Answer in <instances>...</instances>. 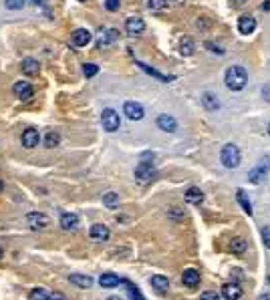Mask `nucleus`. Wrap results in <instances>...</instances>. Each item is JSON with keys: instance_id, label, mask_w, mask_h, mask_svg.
<instances>
[{"instance_id": "nucleus-1", "label": "nucleus", "mask_w": 270, "mask_h": 300, "mask_svg": "<svg viewBox=\"0 0 270 300\" xmlns=\"http://www.w3.org/2000/svg\"><path fill=\"white\" fill-rule=\"evenodd\" d=\"M246 81H248V75L242 67H230V69L226 71V87L228 89H232V91L244 89Z\"/></svg>"}, {"instance_id": "nucleus-2", "label": "nucleus", "mask_w": 270, "mask_h": 300, "mask_svg": "<svg viewBox=\"0 0 270 300\" xmlns=\"http://www.w3.org/2000/svg\"><path fill=\"white\" fill-rule=\"evenodd\" d=\"M222 163H224V167L228 169H236L240 166V149L232 143H228L224 145L222 149Z\"/></svg>"}, {"instance_id": "nucleus-3", "label": "nucleus", "mask_w": 270, "mask_h": 300, "mask_svg": "<svg viewBox=\"0 0 270 300\" xmlns=\"http://www.w3.org/2000/svg\"><path fill=\"white\" fill-rule=\"evenodd\" d=\"M101 123H103V129H105V131H117L119 125H121L119 113L115 111V109H103V113H101Z\"/></svg>"}, {"instance_id": "nucleus-4", "label": "nucleus", "mask_w": 270, "mask_h": 300, "mask_svg": "<svg viewBox=\"0 0 270 300\" xmlns=\"http://www.w3.org/2000/svg\"><path fill=\"white\" fill-rule=\"evenodd\" d=\"M135 177H137V182H139L141 185L150 183L153 177H155V169H153V166H152V161H141L139 166H137V169H135Z\"/></svg>"}, {"instance_id": "nucleus-5", "label": "nucleus", "mask_w": 270, "mask_h": 300, "mask_svg": "<svg viewBox=\"0 0 270 300\" xmlns=\"http://www.w3.org/2000/svg\"><path fill=\"white\" fill-rule=\"evenodd\" d=\"M123 113L131 121H139V119H143V107L139 103H135V101H127L123 105Z\"/></svg>"}, {"instance_id": "nucleus-6", "label": "nucleus", "mask_w": 270, "mask_h": 300, "mask_svg": "<svg viewBox=\"0 0 270 300\" xmlns=\"http://www.w3.org/2000/svg\"><path fill=\"white\" fill-rule=\"evenodd\" d=\"M26 222L31 224L33 230H43V228L49 226V217L45 214H40V212H33V214L26 216Z\"/></svg>"}, {"instance_id": "nucleus-7", "label": "nucleus", "mask_w": 270, "mask_h": 300, "mask_svg": "<svg viewBox=\"0 0 270 300\" xmlns=\"http://www.w3.org/2000/svg\"><path fill=\"white\" fill-rule=\"evenodd\" d=\"M264 163H260V166L258 167H256L254 171H250V182L252 183H260L262 180H264V177H266V173H268V169H270V159L266 157V159H262Z\"/></svg>"}, {"instance_id": "nucleus-8", "label": "nucleus", "mask_w": 270, "mask_h": 300, "mask_svg": "<svg viewBox=\"0 0 270 300\" xmlns=\"http://www.w3.org/2000/svg\"><path fill=\"white\" fill-rule=\"evenodd\" d=\"M38 131L34 129V127H29V129H24L22 131V137H20V141H22V145L26 147V149H33L34 145H38Z\"/></svg>"}, {"instance_id": "nucleus-9", "label": "nucleus", "mask_w": 270, "mask_h": 300, "mask_svg": "<svg viewBox=\"0 0 270 300\" xmlns=\"http://www.w3.org/2000/svg\"><path fill=\"white\" fill-rule=\"evenodd\" d=\"M15 93L22 101H29L33 97V85L29 81H18V83H15Z\"/></svg>"}, {"instance_id": "nucleus-10", "label": "nucleus", "mask_w": 270, "mask_h": 300, "mask_svg": "<svg viewBox=\"0 0 270 300\" xmlns=\"http://www.w3.org/2000/svg\"><path fill=\"white\" fill-rule=\"evenodd\" d=\"M125 29H127V33L129 34H141L143 31H145V22H143V18H139V17H131V18H127V22H125Z\"/></svg>"}, {"instance_id": "nucleus-11", "label": "nucleus", "mask_w": 270, "mask_h": 300, "mask_svg": "<svg viewBox=\"0 0 270 300\" xmlns=\"http://www.w3.org/2000/svg\"><path fill=\"white\" fill-rule=\"evenodd\" d=\"M89 236L97 242H105V240H109V228L103 226V224H95V226H91Z\"/></svg>"}, {"instance_id": "nucleus-12", "label": "nucleus", "mask_w": 270, "mask_h": 300, "mask_svg": "<svg viewBox=\"0 0 270 300\" xmlns=\"http://www.w3.org/2000/svg\"><path fill=\"white\" fill-rule=\"evenodd\" d=\"M222 296L226 300H238L242 296V288L236 282H228V284H224V288H222Z\"/></svg>"}, {"instance_id": "nucleus-13", "label": "nucleus", "mask_w": 270, "mask_h": 300, "mask_svg": "<svg viewBox=\"0 0 270 300\" xmlns=\"http://www.w3.org/2000/svg\"><path fill=\"white\" fill-rule=\"evenodd\" d=\"M157 127L161 131H166V133H173L175 129H178V123H175V119L171 115H159L157 117Z\"/></svg>"}, {"instance_id": "nucleus-14", "label": "nucleus", "mask_w": 270, "mask_h": 300, "mask_svg": "<svg viewBox=\"0 0 270 300\" xmlns=\"http://www.w3.org/2000/svg\"><path fill=\"white\" fill-rule=\"evenodd\" d=\"M91 43V33L87 29H77L73 31V45L75 47H87Z\"/></svg>"}, {"instance_id": "nucleus-15", "label": "nucleus", "mask_w": 270, "mask_h": 300, "mask_svg": "<svg viewBox=\"0 0 270 300\" xmlns=\"http://www.w3.org/2000/svg\"><path fill=\"white\" fill-rule=\"evenodd\" d=\"M117 38H119V33H117L115 29H107V31L101 33V36H99V40H97V47L103 49V47H107V45L115 43Z\"/></svg>"}, {"instance_id": "nucleus-16", "label": "nucleus", "mask_w": 270, "mask_h": 300, "mask_svg": "<svg viewBox=\"0 0 270 300\" xmlns=\"http://www.w3.org/2000/svg\"><path fill=\"white\" fill-rule=\"evenodd\" d=\"M182 282L184 286H187V288H196V286L200 284V274L196 270H184V274H182Z\"/></svg>"}, {"instance_id": "nucleus-17", "label": "nucleus", "mask_w": 270, "mask_h": 300, "mask_svg": "<svg viewBox=\"0 0 270 300\" xmlns=\"http://www.w3.org/2000/svg\"><path fill=\"white\" fill-rule=\"evenodd\" d=\"M254 29H256V20L252 17H240V20H238V31L242 34H250V33H254Z\"/></svg>"}, {"instance_id": "nucleus-18", "label": "nucleus", "mask_w": 270, "mask_h": 300, "mask_svg": "<svg viewBox=\"0 0 270 300\" xmlns=\"http://www.w3.org/2000/svg\"><path fill=\"white\" fill-rule=\"evenodd\" d=\"M184 198L187 203H194V206H200V203L204 201V194H202V189H198V187H190Z\"/></svg>"}, {"instance_id": "nucleus-19", "label": "nucleus", "mask_w": 270, "mask_h": 300, "mask_svg": "<svg viewBox=\"0 0 270 300\" xmlns=\"http://www.w3.org/2000/svg\"><path fill=\"white\" fill-rule=\"evenodd\" d=\"M38 71H40V67H38V63H36L34 59H24V61H22V73H24V75L36 77Z\"/></svg>"}, {"instance_id": "nucleus-20", "label": "nucleus", "mask_w": 270, "mask_h": 300, "mask_svg": "<svg viewBox=\"0 0 270 300\" xmlns=\"http://www.w3.org/2000/svg\"><path fill=\"white\" fill-rule=\"evenodd\" d=\"M61 226H63V230H75L79 226L77 214H63L61 216Z\"/></svg>"}, {"instance_id": "nucleus-21", "label": "nucleus", "mask_w": 270, "mask_h": 300, "mask_svg": "<svg viewBox=\"0 0 270 300\" xmlns=\"http://www.w3.org/2000/svg\"><path fill=\"white\" fill-rule=\"evenodd\" d=\"M99 284L103 286V288H115V286L121 284V278L117 274H101Z\"/></svg>"}, {"instance_id": "nucleus-22", "label": "nucleus", "mask_w": 270, "mask_h": 300, "mask_svg": "<svg viewBox=\"0 0 270 300\" xmlns=\"http://www.w3.org/2000/svg\"><path fill=\"white\" fill-rule=\"evenodd\" d=\"M152 286L157 290V292H166L168 288H169V282H168V278L166 276H152Z\"/></svg>"}, {"instance_id": "nucleus-23", "label": "nucleus", "mask_w": 270, "mask_h": 300, "mask_svg": "<svg viewBox=\"0 0 270 300\" xmlns=\"http://www.w3.org/2000/svg\"><path fill=\"white\" fill-rule=\"evenodd\" d=\"M75 286H81V288H89V286L93 284V278L91 276H83V274H71L69 278Z\"/></svg>"}, {"instance_id": "nucleus-24", "label": "nucleus", "mask_w": 270, "mask_h": 300, "mask_svg": "<svg viewBox=\"0 0 270 300\" xmlns=\"http://www.w3.org/2000/svg\"><path fill=\"white\" fill-rule=\"evenodd\" d=\"M180 52L184 54V57H190V54H194V40L190 36H184L182 43H180Z\"/></svg>"}, {"instance_id": "nucleus-25", "label": "nucleus", "mask_w": 270, "mask_h": 300, "mask_svg": "<svg viewBox=\"0 0 270 300\" xmlns=\"http://www.w3.org/2000/svg\"><path fill=\"white\" fill-rule=\"evenodd\" d=\"M202 103H204V107L210 109V111H214V109H218V107H220V101L216 99L212 93H204V97H202Z\"/></svg>"}, {"instance_id": "nucleus-26", "label": "nucleus", "mask_w": 270, "mask_h": 300, "mask_svg": "<svg viewBox=\"0 0 270 300\" xmlns=\"http://www.w3.org/2000/svg\"><path fill=\"white\" fill-rule=\"evenodd\" d=\"M121 282H123V284L127 286V294H129V298H131V300H145V298L141 296V292H139L137 286H133L129 280H121Z\"/></svg>"}, {"instance_id": "nucleus-27", "label": "nucleus", "mask_w": 270, "mask_h": 300, "mask_svg": "<svg viewBox=\"0 0 270 300\" xmlns=\"http://www.w3.org/2000/svg\"><path fill=\"white\" fill-rule=\"evenodd\" d=\"M137 65L141 67V69H143L145 73H150L152 77L159 79V81H161V83H169V81H171V77H166V75H161V73H157L155 69H152V67H147V65H143V63H137Z\"/></svg>"}, {"instance_id": "nucleus-28", "label": "nucleus", "mask_w": 270, "mask_h": 300, "mask_svg": "<svg viewBox=\"0 0 270 300\" xmlns=\"http://www.w3.org/2000/svg\"><path fill=\"white\" fill-rule=\"evenodd\" d=\"M103 203H105L107 208H111V210H113V208H117V206H119V196H117L115 192L105 194V196H103Z\"/></svg>"}, {"instance_id": "nucleus-29", "label": "nucleus", "mask_w": 270, "mask_h": 300, "mask_svg": "<svg viewBox=\"0 0 270 300\" xmlns=\"http://www.w3.org/2000/svg\"><path fill=\"white\" fill-rule=\"evenodd\" d=\"M236 196H238V201H240V206L244 208V212H246L248 216H250V214H252V206H250V200L246 198V194L242 192V189H238V192H236Z\"/></svg>"}, {"instance_id": "nucleus-30", "label": "nucleus", "mask_w": 270, "mask_h": 300, "mask_svg": "<svg viewBox=\"0 0 270 300\" xmlns=\"http://www.w3.org/2000/svg\"><path fill=\"white\" fill-rule=\"evenodd\" d=\"M230 250L234 252V254H242L246 250V240H242V238H234L232 242H230Z\"/></svg>"}, {"instance_id": "nucleus-31", "label": "nucleus", "mask_w": 270, "mask_h": 300, "mask_svg": "<svg viewBox=\"0 0 270 300\" xmlns=\"http://www.w3.org/2000/svg\"><path fill=\"white\" fill-rule=\"evenodd\" d=\"M61 143V137H59V133H47V137H45V145L47 147H57Z\"/></svg>"}, {"instance_id": "nucleus-32", "label": "nucleus", "mask_w": 270, "mask_h": 300, "mask_svg": "<svg viewBox=\"0 0 270 300\" xmlns=\"http://www.w3.org/2000/svg\"><path fill=\"white\" fill-rule=\"evenodd\" d=\"M168 0H147V8L150 10H164Z\"/></svg>"}, {"instance_id": "nucleus-33", "label": "nucleus", "mask_w": 270, "mask_h": 300, "mask_svg": "<svg viewBox=\"0 0 270 300\" xmlns=\"http://www.w3.org/2000/svg\"><path fill=\"white\" fill-rule=\"evenodd\" d=\"M29 298H31V300H47V298H49V292H47L45 288H34V290L31 292Z\"/></svg>"}, {"instance_id": "nucleus-34", "label": "nucleus", "mask_w": 270, "mask_h": 300, "mask_svg": "<svg viewBox=\"0 0 270 300\" xmlns=\"http://www.w3.org/2000/svg\"><path fill=\"white\" fill-rule=\"evenodd\" d=\"M4 6L8 10H20L24 6V0H4Z\"/></svg>"}, {"instance_id": "nucleus-35", "label": "nucleus", "mask_w": 270, "mask_h": 300, "mask_svg": "<svg viewBox=\"0 0 270 300\" xmlns=\"http://www.w3.org/2000/svg\"><path fill=\"white\" fill-rule=\"evenodd\" d=\"M97 65H93V63H85L83 65V73H85V77H93V75H97Z\"/></svg>"}, {"instance_id": "nucleus-36", "label": "nucleus", "mask_w": 270, "mask_h": 300, "mask_svg": "<svg viewBox=\"0 0 270 300\" xmlns=\"http://www.w3.org/2000/svg\"><path fill=\"white\" fill-rule=\"evenodd\" d=\"M105 6H107V10L115 12V10H119V0H105Z\"/></svg>"}, {"instance_id": "nucleus-37", "label": "nucleus", "mask_w": 270, "mask_h": 300, "mask_svg": "<svg viewBox=\"0 0 270 300\" xmlns=\"http://www.w3.org/2000/svg\"><path fill=\"white\" fill-rule=\"evenodd\" d=\"M262 240H264V244H266V248H270V228H268V226L262 228Z\"/></svg>"}, {"instance_id": "nucleus-38", "label": "nucleus", "mask_w": 270, "mask_h": 300, "mask_svg": "<svg viewBox=\"0 0 270 300\" xmlns=\"http://www.w3.org/2000/svg\"><path fill=\"white\" fill-rule=\"evenodd\" d=\"M47 300H65V296L61 292H49V298Z\"/></svg>"}, {"instance_id": "nucleus-39", "label": "nucleus", "mask_w": 270, "mask_h": 300, "mask_svg": "<svg viewBox=\"0 0 270 300\" xmlns=\"http://www.w3.org/2000/svg\"><path fill=\"white\" fill-rule=\"evenodd\" d=\"M202 300H218V296H216V292H204Z\"/></svg>"}, {"instance_id": "nucleus-40", "label": "nucleus", "mask_w": 270, "mask_h": 300, "mask_svg": "<svg viewBox=\"0 0 270 300\" xmlns=\"http://www.w3.org/2000/svg\"><path fill=\"white\" fill-rule=\"evenodd\" d=\"M262 95H264L266 101H270V87H264V89H262Z\"/></svg>"}, {"instance_id": "nucleus-41", "label": "nucleus", "mask_w": 270, "mask_h": 300, "mask_svg": "<svg viewBox=\"0 0 270 300\" xmlns=\"http://www.w3.org/2000/svg\"><path fill=\"white\" fill-rule=\"evenodd\" d=\"M234 4H236V6H240V4H244V0H234Z\"/></svg>"}, {"instance_id": "nucleus-42", "label": "nucleus", "mask_w": 270, "mask_h": 300, "mask_svg": "<svg viewBox=\"0 0 270 300\" xmlns=\"http://www.w3.org/2000/svg\"><path fill=\"white\" fill-rule=\"evenodd\" d=\"M107 300H123V298H119V296H109Z\"/></svg>"}, {"instance_id": "nucleus-43", "label": "nucleus", "mask_w": 270, "mask_h": 300, "mask_svg": "<svg viewBox=\"0 0 270 300\" xmlns=\"http://www.w3.org/2000/svg\"><path fill=\"white\" fill-rule=\"evenodd\" d=\"M2 187H4V185H2V182H0V192H2Z\"/></svg>"}, {"instance_id": "nucleus-44", "label": "nucleus", "mask_w": 270, "mask_h": 300, "mask_svg": "<svg viewBox=\"0 0 270 300\" xmlns=\"http://www.w3.org/2000/svg\"><path fill=\"white\" fill-rule=\"evenodd\" d=\"M173 2H184V0H173Z\"/></svg>"}, {"instance_id": "nucleus-45", "label": "nucleus", "mask_w": 270, "mask_h": 300, "mask_svg": "<svg viewBox=\"0 0 270 300\" xmlns=\"http://www.w3.org/2000/svg\"><path fill=\"white\" fill-rule=\"evenodd\" d=\"M0 258H2V248H0Z\"/></svg>"}, {"instance_id": "nucleus-46", "label": "nucleus", "mask_w": 270, "mask_h": 300, "mask_svg": "<svg viewBox=\"0 0 270 300\" xmlns=\"http://www.w3.org/2000/svg\"><path fill=\"white\" fill-rule=\"evenodd\" d=\"M268 133H270V125H268Z\"/></svg>"}, {"instance_id": "nucleus-47", "label": "nucleus", "mask_w": 270, "mask_h": 300, "mask_svg": "<svg viewBox=\"0 0 270 300\" xmlns=\"http://www.w3.org/2000/svg\"><path fill=\"white\" fill-rule=\"evenodd\" d=\"M81 2H85V0H81Z\"/></svg>"}]
</instances>
